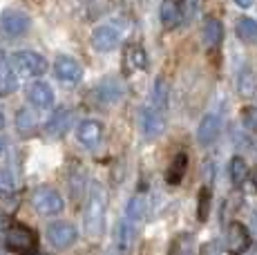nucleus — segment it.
<instances>
[{"label": "nucleus", "instance_id": "f257e3e1", "mask_svg": "<svg viewBox=\"0 0 257 255\" xmlns=\"http://www.w3.org/2000/svg\"><path fill=\"white\" fill-rule=\"evenodd\" d=\"M105 208H107L105 190L98 184H94L90 190V197H87V204H85V213H83L85 228L90 237H101L103 235V228H105Z\"/></svg>", "mask_w": 257, "mask_h": 255}, {"label": "nucleus", "instance_id": "f03ea898", "mask_svg": "<svg viewBox=\"0 0 257 255\" xmlns=\"http://www.w3.org/2000/svg\"><path fill=\"white\" fill-rule=\"evenodd\" d=\"M5 246L14 253L32 255L38 248V235L36 230L25 226V224H12L5 233Z\"/></svg>", "mask_w": 257, "mask_h": 255}, {"label": "nucleus", "instance_id": "7ed1b4c3", "mask_svg": "<svg viewBox=\"0 0 257 255\" xmlns=\"http://www.w3.org/2000/svg\"><path fill=\"white\" fill-rule=\"evenodd\" d=\"M9 65L18 72L21 76H43L47 72V61L36 52H29V50H23V52H16L9 61Z\"/></svg>", "mask_w": 257, "mask_h": 255}, {"label": "nucleus", "instance_id": "20e7f679", "mask_svg": "<svg viewBox=\"0 0 257 255\" xmlns=\"http://www.w3.org/2000/svg\"><path fill=\"white\" fill-rule=\"evenodd\" d=\"M32 204L41 215H58L63 210V206H65L61 195H58L54 188H47V186L34 190Z\"/></svg>", "mask_w": 257, "mask_h": 255}, {"label": "nucleus", "instance_id": "39448f33", "mask_svg": "<svg viewBox=\"0 0 257 255\" xmlns=\"http://www.w3.org/2000/svg\"><path fill=\"white\" fill-rule=\"evenodd\" d=\"M29 25H32L29 16L25 12H18V9H7V12H3V16H0V27L12 38H18V36H23V34H27Z\"/></svg>", "mask_w": 257, "mask_h": 255}, {"label": "nucleus", "instance_id": "423d86ee", "mask_svg": "<svg viewBox=\"0 0 257 255\" xmlns=\"http://www.w3.org/2000/svg\"><path fill=\"white\" fill-rule=\"evenodd\" d=\"M248 246H250L248 228L239 222L228 224V230H226V251L230 255H241L248 251Z\"/></svg>", "mask_w": 257, "mask_h": 255}, {"label": "nucleus", "instance_id": "0eeeda50", "mask_svg": "<svg viewBox=\"0 0 257 255\" xmlns=\"http://www.w3.org/2000/svg\"><path fill=\"white\" fill-rule=\"evenodd\" d=\"M141 130L148 139H157L166 130V112L146 105L141 110Z\"/></svg>", "mask_w": 257, "mask_h": 255}, {"label": "nucleus", "instance_id": "6e6552de", "mask_svg": "<svg viewBox=\"0 0 257 255\" xmlns=\"http://www.w3.org/2000/svg\"><path fill=\"white\" fill-rule=\"evenodd\" d=\"M54 74H56L58 81L74 85V83H78L83 78V67H81V63H78L76 58L58 56L56 63H54Z\"/></svg>", "mask_w": 257, "mask_h": 255}, {"label": "nucleus", "instance_id": "1a4fd4ad", "mask_svg": "<svg viewBox=\"0 0 257 255\" xmlns=\"http://www.w3.org/2000/svg\"><path fill=\"white\" fill-rule=\"evenodd\" d=\"M159 16L164 27L168 29L179 27L186 18V0H164L159 9Z\"/></svg>", "mask_w": 257, "mask_h": 255}, {"label": "nucleus", "instance_id": "9d476101", "mask_svg": "<svg viewBox=\"0 0 257 255\" xmlns=\"http://www.w3.org/2000/svg\"><path fill=\"white\" fill-rule=\"evenodd\" d=\"M47 239L56 248H67L76 242V228L67 222H54L47 226Z\"/></svg>", "mask_w": 257, "mask_h": 255}, {"label": "nucleus", "instance_id": "9b49d317", "mask_svg": "<svg viewBox=\"0 0 257 255\" xmlns=\"http://www.w3.org/2000/svg\"><path fill=\"white\" fill-rule=\"evenodd\" d=\"M121 34L116 32L112 25H101L92 32V47L96 52H112L118 47Z\"/></svg>", "mask_w": 257, "mask_h": 255}, {"label": "nucleus", "instance_id": "f8f14e48", "mask_svg": "<svg viewBox=\"0 0 257 255\" xmlns=\"http://www.w3.org/2000/svg\"><path fill=\"white\" fill-rule=\"evenodd\" d=\"M221 135V119L217 114H206L197 128V141L201 146H210L219 139Z\"/></svg>", "mask_w": 257, "mask_h": 255}, {"label": "nucleus", "instance_id": "ddd939ff", "mask_svg": "<svg viewBox=\"0 0 257 255\" xmlns=\"http://www.w3.org/2000/svg\"><path fill=\"white\" fill-rule=\"evenodd\" d=\"M78 141H81L85 148H96L103 139V125L94 119H85L81 125H78V132H76Z\"/></svg>", "mask_w": 257, "mask_h": 255}, {"label": "nucleus", "instance_id": "4468645a", "mask_svg": "<svg viewBox=\"0 0 257 255\" xmlns=\"http://www.w3.org/2000/svg\"><path fill=\"white\" fill-rule=\"evenodd\" d=\"M70 123H72V112L65 110V107H58L45 123V132L49 137H63L70 130Z\"/></svg>", "mask_w": 257, "mask_h": 255}, {"label": "nucleus", "instance_id": "2eb2a0df", "mask_svg": "<svg viewBox=\"0 0 257 255\" xmlns=\"http://www.w3.org/2000/svg\"><path fill=\"white\" fill-rule=\"evenodd\" d=\"M29 101H32V105L38 107V110H47V107L54 105V90L43 81L34 83V85L29 87Z\"/></svg>", "mask_w": 257, "mask_h": 255}, {"label": "nucleus", "instance_id": "dca6fc26", "mask_svg": "<svg viewBox=\"0 0 257 255\" xmlns=\"http://www.w3.org/2000/svg\"><path fill=\"white\" fill-rule=\"evenodd\" d=\"M168 101H170V85H168L166 78H157L155 85H152V92H150V103L148 105L155 107V110H161L166 112L168 110Z\"/></svg>", "mask_w": 257, "mask_h": 255}, {"label": "nucleus", "instance_id": "f3484780", "mask_svg": "<svg viewBox=\"0 0 257 255\" xmlns=\"http://www.w3.org/2000/svg\"><path fill=\"white\" fill-rule=\"evenodd\" d=\"M221 41H224V25H221V21L219 18H208V21L204 23V43H206V47L215 50V47L221 45Z\"/></svg>", "mask_w": 257, "mask_h": 255}, {"label": "nucleus", "instance_id": "a211bd4d", "mask_svg": "<svg viewBox=\"0 0 257 255\" xmlns=\"http://www.w3.org/2000/svg\"><path fill=\"white\" fill-rule=\"evenodd\" d=\"M186 170H188V155H186V153H179L177 157H172L170 166H168L166 181H168V184H172V186L181 184V179H184Z\"/></svg>", "mask_w": 257, "mask_h": 255}, {"label": "nucleus", "instance_id": "6ab92c4d", "mask_svg": "<svg viewBox=\"0 0 257 255\" xmlns=\"http://www.w3.org/2000/svg\"><path fill=\"white\" fill-rule=\"evenodd\" d=\"M135 239H137L135 224L127 222V219H123V222L118 224V228H116V246H118V251L127 253L132 248V244H135Z\"/></svg>", "mask_w": 257, "mask_h": 255}, {"label": "nucleus", "instance_id": "aec40b11", "mask_svg": "<svg viewBox=\"0 0 257 255\" xmlns=\"http://www.w3.org/2000/svg\"><path fill=\"white\" fill-rule=\"evenodd\" d=\"M235 32L244 43H248V45H257V21H253V18H248V16L237 18Z\"/></svg>", "mask_w": 257, "mask_h": 255}, {"label": "nucleus", "instance_id": "412c9836", "mask_svg": "<svg viewBox=\"0 0 257 255\" xmlns=\"http://www.w3.org/2000/svg\"><path fill=\"white\" fill-rule=\"evenodd\" d=\"M16 74H14L12 65H9L5 52H0V94H7V92L16 90Z\"/></svg>", "mask_w": 257, "mask_h": 255}, {"label": "nucleus", "instance_id": "4be33fe9", "mask_svg": "<svg viewBox=\"0 0 257 255\" xmlns=\"http://www.w3.org/2000/svg\"><path fill=\"white\" fill-rule=\"evenodd\" d=\"M96 92H98V99H101V101H105V103H114V101L121 99L123 87H121V83H118L116 78H105L103 83H98Z\"/></svg>", "mask_w": 257, "mask_h": 255}, {"label": "nucleus", "instance_id": "5701e85b", "mask_svg": "<svg viewBox=\"0 0 257 255\" xmlns=\"http://www.w3.org/2000/svg\"><path fill=\"white\" fill-rule=\"evenodd\" d=\"M237 90L241 96H253L257 92V76L250 67H241L239 78H237Z\"/></svg>", "mask_w": 257, "mask_h": 255}, {"label": "nucleus", "instance_id": "b1692460", "mask_svg": "<svg viewBox=\"0 0 257 255\" xmlns=\"http://www.w3.org/2000/svg\"><path fill=\"white\" fill-rule=\"evenodd\" d=\"M228 173H230V181H233L235 188H241L246 177H248V166H246L244 157H233V159H230Z\"/></svg>", "mask_w": 257, "mask_h": 255}, {"label": "nucleus", "instance_id": "393cba45", "mask_svg": "<svg viewBox=\"0 0 257 255\" xmlns=\"http://www.w3.org/2000/svg\"><path fill=\"white\" fill-rule=\"evenodd\" d=\"M125 61L132 70H146L148 67V56H146V50L139 43H132L130 47L125 50Z\"/></svg>", "mask_w": 257, "mask_h": 255}, {"label": "nucleus", "instance_id": "a878e982", "mask_svg": "<svg viewBox=\"0 0 257 255\" xmlns=\"http://www.w3.org/2000/svg\"><path fill=\"white\" fill-rule=\"evenodd\" d=\"M146 210H148V206H146V197H143V195H135V197L130 199V204H127L125 219H127V222H132V224L141 222V219L146 217Z\"/></svg>", "mask_w": 257, "mask_h": 255}, {"label": "nucleus", "instance_id": "bb28decb", "mask_svg": "<svg viewBox=\"0 0 257 255\" xmlns=\"http://www.w3.org/2000/svg\"><path fill=\"white\" fill-rule=\"evenodd\" d=\"M16 128L21 130V135H32L36 130V116L29 110H21L16 114Z\"/></svg>", "mask_w": 257, "mask_h": 255}, {"label": "nucleus", "instance_id": "cd10ccee", "mask_svg": "<svg viewBox=\"0 0 257 255\" xmlns=\"http://www.w3.org/2000/svg\"><path fill=\"white\" fill-rule=\"evenodd\" d=\"M208 208H210V190L204 186L199 193V206H197V217H199V222L208 219Z\"/></svg>", "mask_w": 257, "mask_h": 255}, {"label": "nucleus", "instance_id": "c85d7f7f", "mask_svg": "<svg viewBox=\"0 0 257 255\" xmlns=\"http://www.w3.org/2000/svg\"><path fill=\"white\" fill-rule=\"evenodd\" d=\"M241 123L248 128L250 132H255V135H257V107L255 105L241 107Z\"/></svg>", "mask_w": 257, "mask_h": 255}, {"label": "nucleus", "instance_id": "c756f323", "mask_svg": "<svg viewBox=\"0 0 257 255\" xmlns=\"http://www.w3.org/2000/svg\"><path fill=\"white\" fill-rule=\"evenodd\" d=\"M170 255H192L190 251V239L188 235H179L175 242L170 244Z\"/></svg>", "mask_w": 257, "mask_h": 255}, {"label": "nucleus", "instance_id": "7c9ffc66", "mask_svg": "<svg viewBox=\"0 0 257 255\" xmlns=\"http://www.w3.org/2000/svg\"><path fill=\"white\" fill-rule=\"evenodd\" d=\"M0 193H14V179L9 173H0Z\"/></svg>", "mask_w": 257, "mask_h": 255}, {"label": "nucleus", "instance_id": "2f4dec72", "mask_svg": "<svg viewBox=\"0 0 257 255\" xmlns=\"http://www.w3.org/2000/svg\"><path fill=\"white\" fill-rule=\"evenodd\" d=\"M199 255H221V253H219V246H217L215 242H210V244H204V246H201Z\"/></svg>", "mask_w": 257, "mask_h": 255}, {"label": "nucleus", "instance_id": "473e14b6", "mask_svg": "<svg viewBox=\"0 0 257 255\" xmlns=\"http://www.w3.org/2000/svg\"><path fill=\"white\" fill-rule=\"evenodd\" d=\"M235 3H237V5H239V7H241V9H246V7H250V5H253V3H255V0H235Z\"/></svg>", "mask_w": 257, "mask_h": 255}, {"label": "nucleus", "instance_id": "72a5a7b5", "mask_svg": "<svg viewBox=\"0 0 257 255\" xmlns=\"http://www.w3.org/2000/svg\"><path fill=\"white\" fill-rule=\"evenodd\" d=\"M250 177H253V184H255V188H257V168L253 170V175H250Z\"/></svg>", "mask_w": 257, "mask_h": 255}, {"label": "nucleus", "instance_id": "f704fd0d", "mask_svg": "<svg viewBox=\"0 0 257 255\" xmlns=\"http://www.w3.org/2000/svg\"><path fill=\"white\" fill-rule=\"evenodd\" d=\"M3 226H5V217H3V213H0V230H3Z\"/></svg>", "mask_w": 257, "mask_h": 255}, {"label": "nucleus", "instance_id": "c9c22d12", "mask_svg": "<svg viewBox=\"0 0 257 255\" xmlns=\"http://www.w3.org/2000/svg\"><path fill=\"white\" fill-rule=\"evenodd\" d=\"M3 128H5V116L0 114V130H3Z\"/></svg>", "mask_w": 257, "mask_h": 255}, {"label": "nucleus", "instance_id": "e433bc0d", "mask_svg": "<svg viewBox=\"0 0 257 255\" xmlns=\"http://www.w3.org/2000/svg\"><path fill=\"white\" fill-rule=\"evenodd\" d=\"M5 153V144H3V141H0V155H3Z\"/></svg>", "mask_w": 257, "mask_h": 255}, {"label": "nucleus", "instance_id": "4c0bfd02", "mask_svg": "<svg viewBox=\"0 0 257 255\" xmlns=\"http://www.w3.org/2000/svg\"><path fill=\"white\" fill-rule=\"evenodd\" d=\"M32 255H34V253H32Z\"/></svg>", "mask_w": 257, "mask_h": 255}]
</instances>
